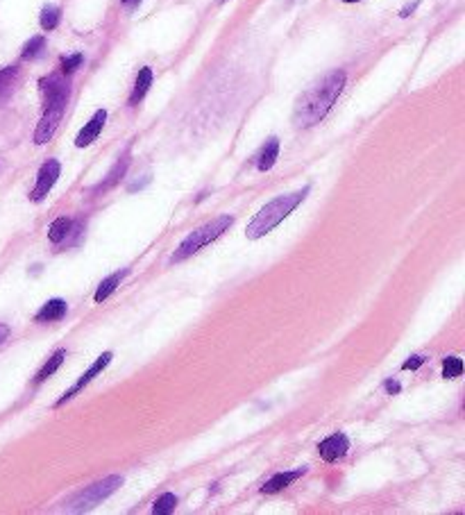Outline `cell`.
I'll list each match as a JSON object with an SVG mask.
<instances>
[{
	"instance_id": "cell-16",
	"label": "cell",
	"mask_w": 465,
	"mask_h": 515,
	"mask_svg": "<svg viewBox=\"0 0 465 515\" xmlns=\"http://www.w3.org/2000/svg\"><path fill=\"white\" fill-rule=\"evenodd\" d=\"M75 229H78V225L73 223L70 218H57L55 223L48 227V239H51V243L59 245L62 241H66V236L73 234Z\"/></svg>"
},
{
	"instance_id": "cell-24",
	"label": "cell",
	"mask_w": 465,
	"mask_h": 515,
	"mask_svg": "<svg viewBox=\"0 0 465 515\" xmlns=\"http://www.w3.org/2000/svg\"><path fill=\"white\" fill-rule=\"evenodd\" d=\"M82 61H84L82 53H73V55L64 57L62 59V73H64V76H70V73H75L82 66Z\"/></svg>"
},
{
	"instance_id": "cell-21",
	"label": "cell",
	"mask_w": 465,
	"mask_h": 515,
	"mask_svg": "<svg viewBox=\"0 0 465 515\" xmlns=\"http://www.w3.org/2000/svg\"><path fill=\"white\" fill-rule=\"evenodd\" d=\"M43 51H46V39H43V36H32V39L23 46L21 57L23 59H39L43 55Z\"/></svg>"
},
{
	"instance_id": "cell-10",
	"label": "cell",
	"mask_w": 465,
	"mask_h": 515,
	"mask_svg": "<svg viewBox=\"0 0 465 515\" xmlns=\"http://www.w3.org/2000/svg\"><path fill=\"white\" fill-rule=\"evenodd\" d=\"M41 87V93H43V103H51L59 95H66L68 93V82H66V76L64 73H53V76H48L39 82Z\"/></svg>"
},
{
	"instance_id": "cell-23",
	"label": "cell",
	"mask_w": 465,
	"mask_h": 515,
	"mask_svg": "<svg viewBox=\"0 0 465 515\" xmlns=\"http://www.w3.org/2000/svg\"><path fill=\"white\" fill-rule=\"evenodd\" d=\"M463 373V361L459 357H447L443 361V377L445 379H456Z\"/></svg>"
},
{
	"instance_id": "cell-29",
	"label": "cell",
	"mask_w": 465,
	"mask_h": 515,
	"mask_svg": "<svg viewBox=\"0 0 465 515\" xmlns=\"http://www.w3.org/2000/svg\"><path fill=\"white\" fill-rule=\"evenodd\" d=\"M7 336H9V327H7V325H0V345H3V343L7 340Z\"/></svg>"
},
{
	"instance_id": "cell-14",
	"label": "cell",
	"mask_w": 465,
	"mask_h": 515,
	"mask_svg": "<svg viewBox=\"0 0 465 515\" xmlns=\"http://www.w3.org/2000/svg\"><path fill=\"white\" fill-rule=\"evenodd\" d=\"M150 84H152V68L150 66H143L139 71V76H137V82H134V89H132V95H130V105H139L145 93H148L150 89Z\"/></svg>"
},
{
	"instance_id": "cell-30",
	"label": "cell",
	"mask_w": 465,
	"mask_h": 515,
	"mask_svg": "<svg viewBox=\"0 0 465 515\" xmlns=\"http://www.w3.org/2000/svg\"><path fill=\"white\" fill-rule=\"evenodd\" d=\"M141 0H123V5H127V7H134V5H139Z\"/></svg>"
},
{
	"instance_id": "cell-13",
	"label": "cell",
	"mask_w": 465,
	"mask_h": 515,
	"mask_svg": "<svg viewBox=\"0 0 465 515\" xmlns=\"http://www.w3.org/2000/svg\"><path fill=\"white\" fill-rule=\"evenodd\" d=\"M127 166H130V157H127V152L118 159V162L114 164V168L109 170V175H107V180L105 182H100L95 187V193H105V191H109V189H114L116 184L120 182V177L125 175V170H127Z\"/></svg>"
},
{
	"instance_id": "cell-31",
	"label": "cell",
	"mask_w": 465,
	"mask_h": 515,
	"mask_svg": "<svg viewBox=\"0 0 465 515\" xmlns=\"http://www.w3.org/2000/svg\"><path fill=\"white\" fill-rule=\"evenodd\" d=\"M343 3H348V5H352V3H359V0H343Z\"/></svg>"
},
{
	"instance_id": "cell-18",
	"label": "cell",
	"mask_w": 465,
	"mask_h": 515,
	"mask_svg": "<svg viewBox=\"0 0 465 515\" xmlns=\"http://www.w3.org/2000/svg\"><path fill=\"white\" fill-rule=\"evenodd\" d=\"M64 359H66V350H57V352L53 354V357L43 363L41 370L36 373V377H34V384H43L48 377H53V375L59 370V365L64 363Z\"/></svg>"
},
{
	"instance_id": "cell-20",
	"label": "cell",
	"mask_w": 465,
	"mask_h": 515,
	"mask_svg": "<svg viewBox=\"0 0 465 515\" xmlns=\"http://www.w3.org/2000/svg\"><path fill=\"white\" fill-rule=\"evenodd\" d=\"M59 19H62V11H59V7H55V5H46L43 9H41V19H39V23H41V28L43 30H55L57 26H59Z\"/></svg>"
},
{
	"instance_id": "cell-4",
	"label": "cell",
	"mask_w": 465,
	"mask_h": 515,
	"mask_svg": "<svg viewBox=\"0 0 465 515\" xmlns=\"http://www.w3.org/2000/svg\"><path fill=\"white\" fill-rule=\"evenodd\" d=\"M120 484H123V477H118V474L107 477V479H103V482H98V484L89 486L87 490H82V493H80L78 497H73V499L68 501L66 511H68V513H82V511H89V509H93L95 504H100L103 499H107L112 493H116Z\"/></svg>"
},
{
	"instance_id": "cell-9",
	"label": "cell",
	"mask_w": 465,
	"mask_h": 515,
	"mask_svg": "<svg viewBox=\"0 0 465 515\" xmlns=\"http://www.w3.org/2000/svg\"><path fill=\"white\" fill-rule=\"evenodd\" d=\"M105 120H107V112H105V109H98V112L93 114V118L80 130L78 139H75L78 148H87V145H91L98 139V134H100L103 128H105Z\"/></svg>"
},
{
	"instance_id": "cell-25",
	"label": "cell",
	"mask_w": 465,
	"mask_h": 515,
	"mask_svg": "<svg viewBox=\"0 0 465 515\" xmlns=\"http://www.w3.org/2000/svg\"><path fill=\"white\" fill-rule=\"evenodd\" d=\"M424 361H427L424 357H420V354H415V357H411L409 361H404V363H402V370H418V368H420Z\"/></svg>"
},
{
	"instance_id": "cell-15",
	"label": "cell",
	"mask_w": 465,
	"mask_h": 515,
	"mask_svg": "<svg viewBox=\"0 0 465 515\" xmlns=\"http://www.w3.org/2000/svg\"><path fill=\"white\" fill-rule=\"evenodd\" d=\"M127 275H130V271H127V268H123V271H118V273H114V275H109L107 279H103V281H100V286H98V291H95L93 300H95V302L107 300V298L112 296V293L120 286V281H123Z\"/></svg>"
},
{
	"instance_id": "cell-19",
	"label": "cell",
	"mask_w": 465,
	"mask_h": 515,
	"mask_svg": "<svg viewBox=\"0 0 465 515\" xmlns=\"http://www.w3.org/2000/svg\"><path fill=\"white\" fill-rule=\"evenodd\" d=\"M19 80V68L9 66L0 71V105L7 103V98L14 93V84Z\"/></svg>"
},
{
	"instance_id": "cell-17",
	"label": "cell",
	"mask_w": 465,
	"mask_h": 515,
	"mask_svg": "<svg viewBox=\"0 0 465 515\" xmlns=\"http://www.w3.org/2000/svg\"><path fill=\"white\" fill-rule=\"evenodd\" d=\"M277 157H279V139L273 137V139H268L266 145H263V150L259 155V162H256V166H259L261 173H266V170H271L277 162Z\"/></svg>"
},
{
	"instance_id": "cell-27",
	"label": "cell",
	"mask_w": 465,
	"mask_h": 515,
	"mask_svg": "<svg viewBox=\"0 0 465 515\" xmlns=\"http://www.w3.org/2000/svg\"><path fill=\"white\" fill-rule=\"evenodd\" d=\"M418 5H420V0H415V3L407 5V7H404V9L399 11V16H402V19H407L409 14H413V11H415V7H418Z\"/></svg>"
},
{
	"instance_id": "cell-6",
	"label": "cell",
	"mask_w": 465,
	"mask_h": 515,
	"mask_svg": "<svg viewBox=\"0 0 465 515\" xmlns=\"http://www.w3.org/2000/svg\"><path fill=\"white\" fill-rule=\"evenodd\" d=\"M59 173H62V166H59L57 159H48V162L41 166L39 175H36V184H34V189L30 191V200L32 202H41L46 195L53 191L55 182L59 180Z\"/></svg>"
},
{
	"instance_id": "cell-11",
	"label": "cell",
	"mask_w": 465,
	"mask_h": 515,
	"mask_svg": "<svg viewBox=\"0 0 465 515\" xmlns=\"http://www.w3.org/2000/svg\"><path fill=\"white\" fill-rule=\"evenodd\" d=\"M307 472V468H298V470H293V472H277L275 477H271L266 484H263V493L266 495H275L279 493V490H284L286 486H291L296 479H300V477Z\"/></svg>"
},
{
	"instance_id": "cell-8",
	"label": "cell",
	"mask_w": 465,
	"mask_h": 515,
	"mask_svg": "<svg viewBox=\"0 0 465 515\" xmlns=\"http://www.w3.org/2000/svg\"><path fill=\"white\" fill-rule=\"evenodd\" d=\"M348 449H350L348 436L345 434H332L329 438H325L320 445H318V454H320V459L327 461V463H336L348 454Z\"/></svg>"
},
{
	"instance_id": "cell-1",
	"label": "cell",
	"mask_w": 465,
	"mask_h": 515,
	"mask_svg": "<svg viewBox=\"0 0 465 515\" xmlns=\"http://www.w3.org/2000/svg\"><path fill=\"white\" fill-rule=\"evenodd\" d=\"M343 87H345V71H332L311 89L304 91L293 107L296 128H313L315 123H320L338 100Z\"/></svg>"
},
{
	"instance_id": "cell-3",
	"label": "cell",
	"mask_w": 465,
	"mask_h": 515,
	"mask_svg": "<svg viewBox=\"0 0 465 515\" xmlns=\"http://www.w3.org/2000/svg\"><path fill=\"white\" fill-rule=\"evenodd\" d=\"M231 223H234V218H231L229 214H223V216L214 218L211 223L193 229L191 234L177 245V250L173 252V256H170V264H182L184 259H189V256H193L195 252H200L204 245L214 243L225 229H229Z\"/></svg>"
},
{
	"instance_id": "cell-7",
	"label": "cell",
	"mask_w": 465,
	"mask_h": 515,
	"mask_svg": "<svg viewBox=\"0 0 465 515\" xmlns=\"http://www.w3.org/2000/svg\"><path fill=\"white\" fill-rule=\"evenodd\" d=\"M109 361H112V352H105V354H100V357H98L95 359V363L89 368V370L87 373H84L80 379H78V382H75V386H73L70 390H66V393L62 395V397H59V402H57V407H62V404H66L70 397H75L78 393H80V390L84 388V386H87V384H91L93 382V379L98 377V375H100L103 370H105V368L109 365Z\"/></svg>"
},
{
	"instance_id": "cell-22",
	"label": "cell",
	"mask_w": 465,
	"mask_h": 515,
	"mask_svg": "<svg viewBox=\"0 0 465 515\" xmlns=\"http://www.w3.org/2000/svg\"><path fill=\"white\" fill-rule=\"evenodd\" d=\"M175 506H177V497H175L173 493H164L162 497L155 501L152 513H155V515H166V513H170V511H175Z\"/></svg>"
},
{
	"instance_id": "cell-5",
	"label": "cell",
	"mask_w": 465,
	"mask_h": 515,
	"mask_svg": "<svg viewBox=\"0 0 465 515\" xmlns=\"http://www.w3.org/2000/svg\"><path fill=\"white\" fill-rule=\"evenodd\" d=\"M66 103H68V93L55 98V100H51V103H46L43 116H41L39 125H36V132H34V143L36 145H43L53 139L59 120H62V116L66 112Z\"/></svg>"
},
{
	"instance_id": "cell-2",
	"label": "cell",
	"mask_w": 465,
	"mask_h": 515,
	"mask_svg": "<svg viewBox=\"0 0 465 515\" xmlns=\"http://www.w3.org/2000/svg\"><path fill=\"white\" fill-rule=\"evenodd\" d=\"M309 191H311V187H304L302 191H296V193L277 195L275 200H271L266 207H261V212L252 218V223L246 229V236L250 241H256V239H261L266 234H271V232L281 223V220H286L304 202V198L309 195Z\"/></svg>"
},
{
	"instance_id": "cell-12",
	"label": "cell",
	"mask_w": 465,
	"mask_h": 515,
	"mask_svg": "<svg viewBox=\"0 0 465 515\" xmlns=\"http://www.w3.org/2000/svg\"><path fill=\"white\" fill-rule=\"evenodd\" d=\"M68 311V306L64 300H51V302H46L39 311H36V323H55V321H62V318L66 316Z\"/></svg>"
},
{
	"instance_id": "cell-28",
	"label": "cell",
	"mask_w": 465,
	"mask_h": 515,
	"mask_svg": "<svg viewBox=\"0 0 465 515\" xmlns=\"http://www.w3.org/2000/svg\"><path fill=\"white\" fill-rule=\"evenodd\" d=\"M150 182V175H145V180L143 182H137V184H130V187H127V191L132 193V191H139V189H143L145 187V184H148Z\"/></svg>"
},
{
	"instance_id": "cell-26",
	"label": "cell",
	"mask_w": 465,
	"mask_h": 515,
	"mask_svg": "<svg viewBox=\"0 0 465 515\" xmlns=\"http://www.w3.org/2000/svg\"><path fill=\"white\" fill-rule=\"evenodd\" d=\"M384 386H386V390H388V393H390V395H397V393H399V390H402V386H399V382H395V379H388V382H386Z\"/></svg>"
}]
</instances>
